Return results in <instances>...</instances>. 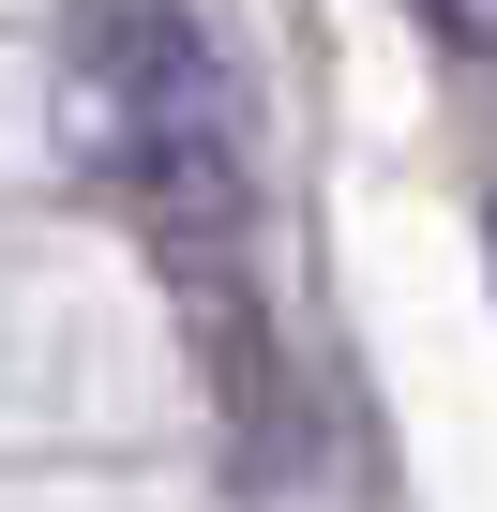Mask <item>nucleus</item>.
<instances>
[{
    "instance_id": "f257e3e1",
    "label": "nucleus",
    "mask_w": 497,
    "mask_h": 512,
    "mask_svg": "<svg viewBox=\"0 0 497 512\" xmlns=\"http://www.w3.org/2000/svg\"><path fill=\"white\" fill-rule=\"evenodd\" d=\"M76 151L106 166V196L151 226V256L196 287V272H241V211H257V181H241V121H226V76L196 46L181 0H106V16L76 31V91H61Z\"/></svg>"
},
{
    "instance_id": "f03ea898",
    "label": "nucleus",
    "mask_w": 497,
    "mask_h": 512,
    "mask_svg": "<svg viewBox=\"0 0 497 512\" xmlns=\"http://www.w3.org/2000/svg\"><path fill=\"white\" fill-rule=\"evenodd\" d=\"M437 31H467V46H497V0H437Z\"/></svg>"
}]
</instances>
